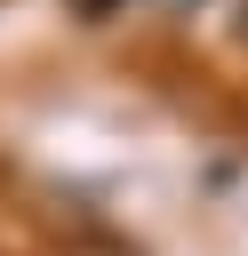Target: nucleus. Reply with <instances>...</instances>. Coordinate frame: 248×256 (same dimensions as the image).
<instances>
[{
	"mask_svg": "<svg viewBox=\"0 0 248 256\" xmlns=\"http://www.w3.org/2000/svg\"><path fill=\"white\" fill-rule=\"evenodd\" d=\"M72 8H80V16H112V0H72Z\"/></svg>",
	"mask_w": 248,
	"mask_h": 256,
	"instance_id": "nucleus-1",
	"label": "nucleus"
}]
</instances>
